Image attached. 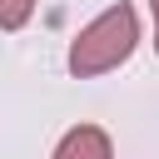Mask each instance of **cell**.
I'll return each mask as SVG.
<instances>
[{
  "instance_id": "6da1fadb",
  "label": "cell",
  "mask_w": 159,
  "mask_h": 159,
  "mask_svg": "<svg viewBox=\"0 0 159 159\" xmlns=\"http://www.w3.org/2000/svg\"><path fill=\"white\" fill-rule=\"evenodd\" d=\"M134 40H139V20H134V10L119 0V5H109L99 20H89V25L75 35V45H70V75H75V80H94V75L124 65V60L134 55Z\"/></svg>"
},
{
  "instance_id": "7a4b0ae2",
  "label": "cell",
  "mask_w": 159,
  "mask_h": 159,
  "mask_svg": "<svg viewBox=\"0 0 159 159\" xmlns=\"http://www.w3.org/2000/svg\"><path fill=\"white\" fill-rule=\"evenodd\" d=\"M55 159H114V149H109V134H104V129L80 124V129H70V134L60 139Z\"/></svg>"
},
{
  "instance_id": "3957f363",
  "label": "cell",
  "mask_w": 159,
  "mask_h": 159,
  "mask_svg": "<svg viewBox=\"0 0 159 159\" xmlns=\"http://www.w3.org/2000/svg\"><path fill=\"white\" fill-rule=\"evenodd\" d=\"M30 10H35V0H0V25L5 30H20Z\"/></svg>"
},
{
  "instance_id": "277c9868",
  "label": "cell",
  "mask_w": 159,
  "mask_h": 159,
  "mask_svg": "<svg viewBox=\"0 0 159 159\" xmlns=\"http://www.w3.org/2000/svg\"><path fill=\"white\" fill-rule=\"evenodd\" d=\"M149 10H154V50H159V0H149Z\"/></svg>"
}]
</instances>
